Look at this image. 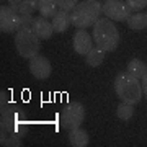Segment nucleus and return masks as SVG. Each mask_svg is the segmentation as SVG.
<instances>
[{
    "label": "nucleus",
    "instance_id": "obj_1",
    "mask_svg": "<svg viewBox=\"0 0 147 147\" xmlns=\"http://www.w3.org/2000/svg\"><path fill=\"white\" fill-rule=\"evenodd\" d=\"M30 129L25 108L11 100L8 90L0 92V144L2 146H23L21 139Z\"/></svg>",
    "mask_w": 147,
    "mask_h": 147
},
{
    "label": "nucleus",
    "instance_id": "obj_2",
    "mask_svg": "<svg viewBox=\"0 0 147 147\" xmlns=\"http://www.w3.org/2000/svg\"><path fill=\"white\" fill-rule=\"evenodd\" d=\"M119 31L113 23V20L105 16L93 25V41L98 49L105 51V53H113L119 46Z\"/></svg>",
    "mask_w": 147,
    "mask_h": 147
},
{
    "label": "nucleus",
    "instance_id": "obj_3",
    "mask_svg": "<svg viewBox=\"0 0 147 147\" xmlns=\"http://www.w3.org/2000/svg\"><path fill=\"white\" fill-rule=\"evenodd\" d=\"M101 15H103V7L98 0H82L70 11V20L74 26L85 30L88 26H93L101 18Z\"/></svg>",
    "mask_w": 147,
    "mask_h": 147
},
{
    "label": "nucleus",
    "instance_id": "obj_4",
    "mask_svg": "<svg viewBox=\"0 0 147 147\" xmlns=\"http://www.w3.org/2000/svg\"><path fill=\"white\" fill-rule=\"evenodd\" d=\"M115 92L118 95V98L124 103H131L136 105L142 98V84L139 79H136L134 75L127 72H119L115 79Z\"/></svg>",
    "mask_w": 147,
    "mask_h": 147
},
{
    "label": "nucleus",
    "instance_id": "obj_5",
    "mask_svg": "<svg viewBox=\"0 0 147 147\" xmlns=\"http://www.w3.org/2000/svg\"><path fill=\"white\" fill-rule=\"evenodd\" d=\"M15 47L16 53L25 59H33L41 51V38L38 36L34 30L30 28H21L15 36Z\"/></svg>",
    "mask_w": 147,
    "mask_h": 147
},
{
    "label": "nucleus",
    "instance_id": "obj_6",
    "mask_svg": "<svg viewBox=\"0 0 147 147\" xmlns=\"http://www.w3.org/2000/svg\"><path fill=\"white\" fill-rule=\"evenodd\" d=\"M85 119V106L79 101H70L64 106L59 113V123L64 129H75L80 127Z\"/></svg>",
    "mask_w": 147,
    "mask_h": 147
},
{
    "label": "nucleus",
    "instance_id": "obj_7",
    "mask_svg": "<svg viewBox=\"0 0 147 147\" xmlns=\"http://www.w3.org/2000/svg\"><path fill=\"white\" fill-rule=\"evenodd\" d=\"M103 15L113 21H126L132 15L131 7L126 0H105L103 3Z\"/></svg>",
    "mask_w": 147,
    "mask_h": 147
},
{
    "label": "nucleus",
    "instance_id": "obj_8",
    "mask_svg": "<svg viewBox=\"0 0 147 147\" xmlns=\"http://www.w3.org/2000/svg\"><path fill=\"white\" fill-rule=\"evenodd\" d=\"M21 30V15H18L11 7H0V31L2 33H18Z\"/></svg>",
    "mask_w": 147,
    "mask_h": 147
},
{
    "label": "nucleus",
    "instance_id": "obj_9",
    "mask_svg": "<svg viewBox=\"0 0 147 147\" xmlns=\"http://www.w3.org/2000/svg\"><path fill=\"white\" fill-rule=\"evenodd\" d=\"M30 72L34 79L38 80H46L51 77V72H53V65L49 62V59L38 54L33 59H30Z\"/></svg>",
    "mask_w": 147,
    "mask_h": 147
},
{
    "label": "nucleus",
    "instance_id": "obj_10",
    "mask_svg": "<svg viewBox=\"0 0 147 147\" xmlns=\"http://www.w3.org/2000/svg\"><path fill=\"white\" fill-rule=\"evenodd\" d=\"M93 36H90L88 33L79 28L75 34H74V51L80 56H87V54L93 49Z\"/></svg>",
    "mask_w": 147,
    "mask_h": 147
},
{
    "label": "nucleus",
    "instance_id": "obj_11",
    "mask_svg": "<svg viewBox=\"0 0 147 147\" xmlns=\"http://www.w3.org/2000/svg\"><path fill=\"white\" fill-rule=\"evenodd\" d=\"M31 28L34 30V33L41 39H51V36H53V33H54L53 23H49L47 18H44V16H36L34 21H33Z\"/></svg>",
    "mask_w": 147,
    "mask_h": 147
},
{
    "label": "nucleus",
    "instance_id": "obj_12",
    "mask_svg": "<svg viewBox=\"0 0 147 147\" xmlns=\"http://www.w3.org/2000/svg\"><path fill=\"white\" fill-rule=\"evenodd\" d=\"M39 0H8V7H11L18 15H33L38 10Z\"/></svg>",
    "mask_w": 147,
    "mask_h": 147
},
{
    "label": "nucleus",
    "instance_id": "obj_13",
    "mask_svg": "<svg viewBox=\"0 0 147 147\" xmlns=\"http://www.w3.org/2000/svg\"><path fill=\"white\" fill-rule=\"evenodd\" d=\"M72 25V20H70V13L65 10H57V13L53 16V26L56 33H64L67 31L69 26Z\"/></svg>",
    "mask_w": 147,
    "mask_h": 147
},
{
    "label": "nucleus",
    "instance_id": "obj_14",
    "mask_svg": "<svg viewBox=\"0 0 147 147\" xmlns=\"http://www.w3.org/2000/svg\"><path fill=\"white\" fill-rule=\"evenodd\" d=\"M90 142V137L85 129L82 127H75L69 131V144L74 147H87Z\"/></svg>",
    "mask_w": 147,
    "mask_h": 147
},
{
    "label": "nucleus",
    "instance_id": "obj_15",
    "mask_svg": "<svg viewBox=\"0 0 147 147\" xmlns=\"http://www.w3.org/2000/svg\"><path fill=\"white\" fill-rule=\"evenodd\" d=\"M127 72L136 79H144L147 75V64L141 59H131L127 62Z\"/></svg>",
    "mask_w": 147,
    "mask_h": 147
},
{
    "label": "nucleus",
    "instance_id": "obj_16",
    "mask_svg": "<svg viewBox=\"0 0 147 147\" xmlns=\"http://www.w3.org/2000/svg\"><path fill=\"white\" fill-rule=\"evenodd\" d=\"M38 10L44 18H53L57 13V3H56V0H39L38 2Z\"/></svg>",
    "mask_w": 147,
    "mask_h": 147
},
{
    "label": "nucleus",
    "instance_id": "obj_17",
    "mask_svg": "<svg viewBox=\"0 0 147 147\" xmlns=\"http://www.w3.org/2000/svg\"><path fill=\"white\" fill-rule=\"evenodd\" d=\"M127 26L134 30V31H141L147 26V15L146 13H132L129 18L126 20Z\"/></svg>",
    "mask_w": 147,
    "mask_h": 147
},
{
    "label": "nucleus",
    "instance_id": "obj_18",
    "mask_svg": "<svg viewBox=\"0 0 147 147\" xmlns=\"http://www.w3.org/2000/svg\"><path fill=\"white\" fill-rule=\"evenodd\" d=\"M103 61H105V51L98 49L96 46L85 56V62H87V65H90V67H98V65H101Z\"/></svg>",
    "mask_w": 147,
    "mask_h": 147
},
{
    "label": "nucleus",
    "instance_id": "obj_19",
    "mask_svg": "<svg viewBox=\"0 0 147 147\" xmlns=\"http://www.w3.org/2000/svg\"><path fill=\"white\" fill-rule=\"evenodd\" d=\"M132 115H134V105H131V103H124L123 101L116 108V116L121 121H129L132 118Z\"/></svg>",
    "mask_w": 147,
    "mask_h": 147
},
{
    "label": "nucleus",
    "instance_id": "obj_20",
    "mask_svg": "<svg viewBox=\"0 0 147 147\" xmlns=\"http://www.w3.org/2000/svg\"><path fill=\"white\" fill-rule=\"evenodd\" d=\"M56 3L61 10H65V11H72L74 7L79 3V0H56Z\"/></svg>",
    "mask_w": 147,
    "mask_h": 147
},
{
    "label": "nucleus",
    "instance_id": "obj_21",
    "mask_svg": "<svg viewBox=\"0 0 147 147\" xmlns=\"http://www.w3.org/2000/svg\"><path fill=\"white\" fill-rule=\"evenodd\" d=\"M126 3L131 7L132 11H141L147 7V0H126Z\"/></svg>",
    "mask_w": 147,
    "mask_h": 147
},
{
    "label": "nucleus",
    "instance_id": "obj_22",
    "mask_svg": "<svg viewBox=\"0 0 147 147\" xmlns=\"http://www.w3.org/2000/svg\"><path fill=\"white\" fill-rule=\"evenodd\" d=\"M33 15H21V28H30L33 25Z\"/></svg>",
    "mask_w": 147,
    "mask_h": 147
},
{
    "label": "nucleus",
    "instance_id": "obj_23",
    "mask_svg": "<svg viewBox=\"0 0 147 147\" xmlns=\"http://www.w3.org/2000/svg\"><path fill=\"white\" fill-rule=\"evenodd\" d=\"M141 84H142V92H144V95L147 96V75L144 77V79H142Z\"/></svg>",
    "mask_w": 147,
    "mask_h": 147
},
{
    "label": "nucleus",
    "instance_id": "obj_24",
    "mask_svg": "<svg viewBox=\"0 0 147 147\" xmlns=\"http://www.w3.org/2000/svg\"><path fill=\"white\" fill-rule=\"evenodd\" d=\"M146 15H147V13H146Z\"/></svg>",
    "mask_w": 147,
    "mask_h": 147
}]
</instances>
